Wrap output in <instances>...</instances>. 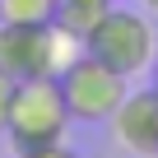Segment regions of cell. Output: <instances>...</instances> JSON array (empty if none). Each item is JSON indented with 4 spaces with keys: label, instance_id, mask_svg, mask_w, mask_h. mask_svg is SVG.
<instances>
[{
    "label": "cell",
    "instance_id": "1",
    "mask_svg": "<svg viewBox=\"0 0 158 158\" xmlns=\"http://www.w3.org/2000/svg\"><path fill=\"white\" fill-rule=\"evenodd\" d=\"M70 107L60 93V79L56 74H37V79H19L14 102H10V121L5 135L14 144V153H33V149H51L65 144V126H70Z\"/></svg>",
    "mask_w": 158,
    "mask_h": 158
},
{
    "label": "cell",
    "instance_id": "2",
    "mask_svg": "<svg viewBox=\"0 0 158 158\" xmlns=\"http://www.w3.org/2000/svg\"><path fill=\"white\" fill-rule=\"evenodd\" d=\"M84 51L98 56L102 65L121 70L126 79H135V74L153 70V60H158V33H153L149 14L126 10V5H107V14L89 28Z\"/></svg>",
    "mask_w": 158,
    "mask_h": 158
},
{
    "label": "cell",
    "instance_id": "3",
    "mask_svg": "<svg viewBox=\"0 0 158 158\" xmlns=\"http://www.w3.org/2000/svg\"><path fill=\"white\" fill-rule=\"evenodd\" d=\"M74 56H84V37L65 33L60 23L28 28V23H0V70L14 79L60 74Z\"/></svg>",
    "mask_w": 158,
    "mask_h": 158
},
{
    "label": "cell",
    "instance_id": "4",
    "mask_svg": "<svg viewBox=\"0 0 158 158\" xmlns=\"http://www.w3.org/2000/svg\"><path fill=\"white\" fill-rule=\"evenodd\" d=\"M60 93H65V107H70V116L74 121H112V112L126 102V93H130V79L121 74V70H112V65H102L98 56H74L60 74Z\"/></svg>",
    "mask_w": 158,
    "mask_h": 158
},
{
    "label": "cell",
    "instance_id": "5",
    "mask_svg": "<svg viewBox=\"0 0 158 158\" xmlns=\"http://www.w3.org/2000/svg\"><path fill=\"white\" fill-rule=\"evenodd\" d=\"M112 135L130 158H158V93L130 89L126 102L112 112Z\"/></svg>",
    "mask_w": 158,
    "mask_h": 158
},
{
    "label": "cell",
    "instance_id": "6",
    "mask_svg": "<svg viewBox=\"0 0 158 158\" xmlns=\"http://www.w3.org/2000/svg\"><path fill=\"white\" fill-rule=\"evenodd\" d=\"M60 0H0V23H28V28H47L56 23Z\"/></svg>",
    "mask_w": 158,
    "mask_h": 158
},
{
    "label": "cell",
    "instance_id": "7",
    "mask_svg": "<svg viewBox=\"0 0 158 158\" xmlns=\"http://www.w3.org/2000/svg\"><path fill=\"white\" fill-rule=\"evenodd\" d=\"M14 89H19V79L0 70V130H5V121H10V102H14Z\"/></svg>",
    "mask_w": 158,
    "mask_h": 158
},
{
    "label": "cell",
    "instance_id": "8",
    "mask_svg": "<svg viewBox=\"0 0 158 158\" xmlns=\"http://www.w3.org/2000/svg\"><path fill=\"white\" fill-rule=\"evenodd\" d=\"M23 158H74L65 144H51V149H33V153H23Z\"/></svg>",
    "mask_w": 158,
    "mask_h": 158
},
{
    "label": "cell",
    "instance_id": "9",
    "mask_svg": "<svg viewBox=\"0 0 158 158\" xmlns=\"http://www.w3.org/2000/svg\"><path fill=\"white\" fill-rule=\"evenodd\" d=\"M139 5H144V10H149V14H158V0H139Z\"/></svg>",
    "mask_w": 158,
    "mask_h": 158
},
{
    "label": "cell",
    "instance_id": "10",
    "mask_svg": "<svg viewBox=\"0 0 158 158\" xmlns=\"http://www.w3.org/2000/svg\"><path fill=\"white\" fill-rule=\"evenodd\" d=\"M149 89H153V93H158V60H153V84H149Z\"/></svg>",
    "mask_w": 158,
    "mask_h": 158
},
{
    "label": "cell",
    "instance_id": "11",
    "mask_svg": "<svg viewBox=\"0 0 158 158\" xmlns=\"http://www.w3.org/2000/svg\"><path fill=\"white\" fill-rule=\"evenodd\" d=\"M0 158H5V144H0Z\"/></svg>",
    "mask_w": 158,
    "mask_h": 158
}]
</instances>
